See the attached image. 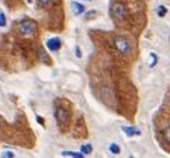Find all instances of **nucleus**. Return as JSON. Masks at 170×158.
Listing matches in <instances>:
<instances>
[{"label":"nucleus","mask_w":170,"mask_h":158,"mask_svg":"<svg viewBox=\"0 0 170 158\" xmlns=\"http://www.w3.org/2000/svg\"><path fill=\"white\" fill-rule=\"evenodd\" d=\"M35 31H36V22H35L33 19L25 18L18 24V32H19V35L24 38L33 36Z\"/></svg>","instance_id":"f257e3e1"},{"label":"nucleus","mask_w":170,"mask_h":158,"mask_svg":"<svg viewBox=\"0 0 170 158\" xmlns=\"http://www.w3.org/2000/svg\"><path fill=\"white\" fill-rule=\"evenodd\" d=\"M54 118L60 126H65L69 122V113L65 108H62V107H55Z\"/></svg>","instance_id":"f03ea898"},{"label":"nucleus","mask_w":170,"mask_h":158,"mask_svg":"<svg viewBox=\"0 0 170 158\" xmlns=\"http://www.w3.org/2000/svg\"><path fill=\"white\" fill-rule=\"evenodd\" d=\"M114 45H115V49L122 53V54H129L130 51V43L129 40L123 36H116L115 40H114Z\"/></svg>","instance_id":"7ed1b4c3"},{"label":"nucleus","mask_w":170,"mask_h":158,"mask_svg":"<svg viewBox=\"0 0 170 158\" xmlns=\"http://www.w3.org/2000/svg\"><path fill=\"white\" fill-rule=\"evenodd\" d=\"M126 7H124L122 3H115V4L111 7V14H112V17L115 19H123L126 17Z\"/></svg>","instance_id":"20e7f679"},{"label":"nucleus","mask_w":170,"mask_h":158,"mask_svg":"<svg viewBox=\"0 0 170 158\" xmlns=\"http://www.w3.org/2000/svg\"><path fill=\"white\" fill-rule=\"evenodd\" d=\"M61 46H62V42H61L60 38H50V39H47L46 40V47L50 51H58L61 49Z\"/></svg>","instance_id":"39448f33"},{"label":"nucleus","mask_w":170,"mask_h":158,"mask_svg":"<svg viewBox=\"0 0 170 158\" xmlns=\"http://www.w3.org/2000/svg\"><path fill=\"white\" fill-rule=\"evenodd\" d=\"M71 7H72V10H74L75 15H80V14H83L84 11H86L84 4L79 3V1H72V3H71Z\"/></svg>","instance_id":"423d86ee"},{"label":"nucleus","mask_w":170,"mask_h":158,"mask_svg":"<svg viewBox=\"0 0 170 158\" xmlns=\"http://www.w3.org/2000/svg\"><path fill=\"white\" fill-rule=\"evenodd\" d=\"M37 58L40 60L43 64H50V57H49V54L46 53V50L43 49V47L37 49Z\"/></svg>","instance_id":"0eeeda50"},{"label":"nucleus","mask_w":170,"mask_h":158,"mask_svg":"<svg viewBox=\"0 0 170 158\" xmlns=\"http://www.w3.org/2000/svg\"><path fill=\"white\" fill-rule=\"evenodd\" d=\"M122 131L129 136V137H131V136H134V135H141L140 129H137V128H134V126H122Z\"/></svg>","instance_id":"6e6552de"},{"label":"nucleus","mask_w":170,"mask_h":158,"mask_svg":"<svg viewBox=\"0 0 170 158\" xmlns=\"http://www.w3.org/2000/svg\"><path fill=\"white\" fill-rule=\"evenodd\" d=\"M61 155H62V157H74V158H83L84 157L83 153H75V151H62Z\"/></svg>","instance_id":"1a4fd4ad"},{"label":"nucleus","mask_w":170,"mask_h":158,"mask_svg":"<svg viewBox=\"0 0 170 158\" xmlns=\"http://www.w3.org/2000/svg\"><path fill=\"white\" fill-rule=\"evenodd\" d=\"M93 151V146L91 144H83L80 147V153H83L84 155H87V154H91Z\"/></svg>","instance_id":"9d476101"},{"label":"nucleus","mask_w":170,"mask_h":158,"mask_svg":"<svg viewBox=\"0 0 170 158\" xmlns=\"http://www.w3.org/2000/svg\"><path fill=\"white\" fill-rule=\"evenodd\" d=\"M109 151L112 154H119L120 153L119 144H116V143H111V144H109Z\"/></svg>","instance_id":"9b49d317"},{"label":"nucleus","mask_w":170,"mask_h":158,"mask_svg":"<svg viewBox=\"0 0 170 158\" xmlns=\"http://www.w3.org/2000/svg\"><path fill=\"white\" fill-rule=\"evenodd\" d=\"M156 11H158V15L159 17H165L166 14H167V9H166L165 6H158V9H156Z\"/></svg>","instance_id":"f8f14e48"},{"label":"nucleus","mask_w":170,"mask_h":158,"mask_svg":"<svg viewBox=\"0 0 170 158\" xmlns=\"http://www.w3.org/2000/svg\"><path fill=\"white\" fill-rule=\"evenodd\" d=\"M7 25V17L3 11H0V28H3Z\"/></svg>","instance_id":"ddd939ff"},{"label":"nucleus","mask_w":170,"mask_h":158,"mask_svg":"<svg viewBox=\"0 0 170 158\" xmlns=\"http://www.w3.org/2000/svg\"><path fill=\"white\" fill-rule=\"evenodd\" d=\"M149 56H151V58H152V63L149 64V67H151V68H154V67H155V65H156V64H158V56L155 54V53H151V54H149Z\"/></svg>","instance_id":"4468645a"},{"label":"nucleus","mask_w":170,"mask_h":158,"mask_svg":"<svg viewBox=\"0 0 170 158\" xmlns=\"http://www.w3.org/2000/svg\"><path fill=\"white\" fill-rule=\"evenodd\" d=\"M1 157L3 158H14L15 157V154L13 153V151H9V150H6V151H3V153H1Z\"/></svg>","instance_id":"2eb2a0df"},{"label":"nucleus","mask_w":170,"mask_h":158,"mask_svg":"<svg viewBox=\"0 0 170 158\" xmlns=\"http://www.w3.org/2000/svg\"><path fill=\"white\" fill-rule=\"evenodd\" d=\"M96 14H97V11H96V10H91V11H87V13H86V17H84V18H86V19L94 18V17H96Z\"/></svg>","instance_id":"dca6fc26"},{"label":"nucleus","mask_w":170,"mask_h":158,"mask_svg":"<svg viewBox=\"0 0 170 158\" xmlns=\"http://www.w3.org/2000/svg\"><path fill=\"white\" fill-rule=\"evenodd\" d=\"M163 133H165V137H166V140L170 143V126H167V128H165V131H163Z\"/></svg>","instance_id":"f3484780"},{"label":"nucleus","mask_w":170,"mask_h":158,"mask_svg":"<svg viewBox=\"0 0 170 158\" xmlns=\"http://www.w3.org/2000/svg\"><path fill=\"white\" fill-rule=\"evenodd\" d=\"M75 56H76L78 58H82V50H80V47H79V46H76V47H75Z\"/></svg>","instance_id":"a211bd4d"},{"label":"nucleus","mask_w":170,"mask_h":158,"mask_svg":"<svg viewBox=\"0 0 170 158\" xmlns=\"http://www.w3.org/2000/svg\"><path fill=\"white\" fill-rule=\"evenodd\" d=\"M51 1H53V0H37V3H39L40 6H44V7L50 4Z\"/></svg>","instance_id":"6ab92c4d"},{"label":"nucleus","mask_w":170,"mask_h":158,"mask_svg":"<svg viewBox=\"0 0 170 158\" xmlns=\"http://www.w3.org/2000/svg\"><path fill=\"white\" fill-rule=\"evenodd\" d=\"M36 121H37V123H40L41 126H44V119L41 117H39V115H36Z\"/></svg>","instance_id":"aec40b11"},{"label":"nucleus","mask_w":170,"mask_h":158,"mask_svg":"<svg viewBox=\"0 0 170 158\" xmlns=\"http://www.w3.org/2000/svg\"><path fill=\"white\" fill-rule=\"evenodd\" d=\"M25 1H26V3H29V4L32 3V0H25Z\"/></svg>","instance_id":"412c9836"},{"label":"nucleus","mask_w":170,"mask_h":158,"mask_svg":"<svg viewBox=\"0 0 170 158\" xmlns=\"http://www.w3.org/2000/svg\"><path fill=\"white\" fill-rule=\"evenodd\" d=\"M86 1H91V0H86Z\"/></svg>","instance_id":"4be33fe9"}]
</instances>
